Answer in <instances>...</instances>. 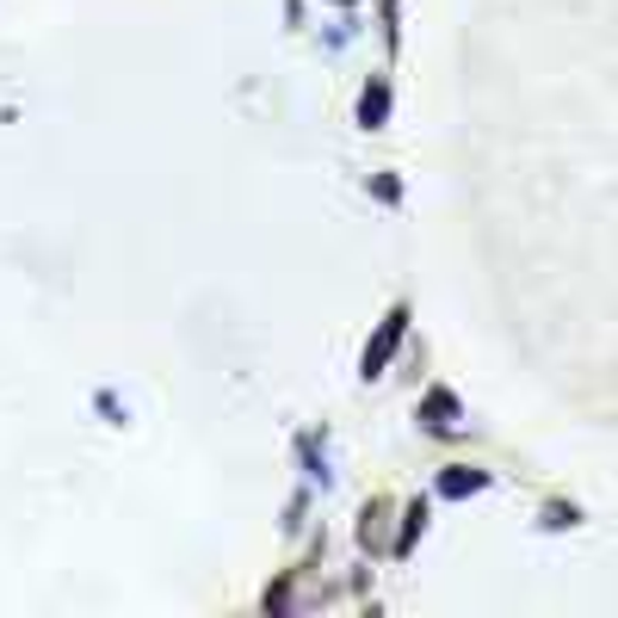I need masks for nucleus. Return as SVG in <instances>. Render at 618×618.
<instances>
[{
    "label": "nucleus",
    "mask_w": 618,
    "mask_h": 618,
    "mask_svg": "<svg viewBox=\"0 0 618 618\" xmlns=\"http://www.w3.org/2000/svg\"><path fill=\"white\" fill-rule=\"evenodd\" d=\"M403 329H408V309H390V316H384V329H378V341H371L366 359H359V371H366V378H378V371L390 366V353L403 347Z\"/></svg>",
    "instance_id": "1"
},
{
    "label": "nucleus",
    "mask_w": 618,
    "mask_h": 618,
    "mask_svg": "<svg viewBox=\"0 0 618 618\" xmlns=\"http://www.w3.org/2000/svg\"><path fill=\"white\" fill-rule=\"evenodd\" d=\"M421 421L433 427V433H452V427H458V396H452V390H433L427 408H421Z\"/></svg>",
    "instance_id": "2"
},
{
    "label": "nucleus",
    "mask_w": 618,
    "mask_h": 618,
    "mask_svg": "<svg viewBox=\"0 0 618 618\" xmlns=\"http://www.w3.org/2000/svg\"><path fill=\"white\" fill-rule=\"evenodd\" d=\"M384 112H390V87H384V81H371L366 99H359V118H366V131H378V124H384Z\"/></svg>",
    "instance_id": "3"
},
{
    "label": "nucleus",
    "mask_w": 618,
    "mask_h": 618,
    "mask_svg": "<svg viewBox=\"0 0 618 618\" xmlns=\"http://www.w3.org/2000/svg\"><path fill=\"white\" fill-rule=\"evenodd\" d=\"M477 489H483V470H470V464H458V470L440 477V495H477Z\"/></svg>",
    "instance_id": "4"
}]
</instances>
